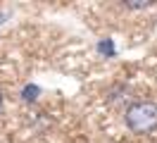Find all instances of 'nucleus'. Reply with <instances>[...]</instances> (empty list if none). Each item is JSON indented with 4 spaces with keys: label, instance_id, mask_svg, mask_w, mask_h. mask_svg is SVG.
<instances>
[{
    "label": "nucleus",
    "instance_id": "1",
    "mask_svg": "<svg viewBox=\"0 0 157 143\" xmlns=\"http://www.w3.org/2000/svg\"><path fill=\"white\" fill-rule=\"evenodd\" d=\"M128 131L133 133H150L157 129V105L150 100H136L126 107L124 112Z\"/></svg>",
    "mask_w": 157,
    "mask_h": 143
},
{
    "label": "nucleus",
    "instance_id": "2",
    "mask_svg": "<svg viewBox=\"0 0 157 143\" xmlns=\"http://www.w3.org/2000/svg\"><path fill=\"white\" fill-rule=\"evenodd\" d=\"M152 2L150 0H145V2H124V7H128V10H143V7H150Z\"/></svg>",
    "mask_w": 157,
    "mask_h": 143
},
{
    "label": "nucleus",
    "instance_id": "3",
    "mask_svg": "<svg viewBox=\"0 0 157 143\" xmlns=\"http://www.w3.org/2000/svg\"><path fill=\"white\" fill-rule=\"evenodd\" d=\"M2 105H5V100H2V93H0V112H2Z\"/></svg>",
    "mask_w": 157,
    "mask_h": 143
}]
</instances>
